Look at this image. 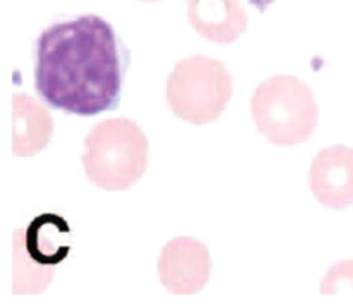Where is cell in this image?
I'll list each match as a JSON object with an SVG mask.
<instances>
[{
	"label": "cell",
	"mask_w": 353,
	"mask_h": 308,
	"mask_svg": "<svg viewBox=\"0 0 353 308\" xmlns=\"http://www.w3.org/2000/svg\"><path fill=\"white\" fill-rule=\"evenodd\" d=\"M33 59L34 90L52 109L93 117L119 107L130 52L100 16L48 26L34 41Z\"/></svg>",
	"instance_id": "6da1fadb"
},
{
	"label": "cell",
	"mask_w": 353,
	"mask_h": 308,
	"mask_svg": "<svg viewBox=\"0 0 353 308\" xmlns=\"http://www.w3.org/2000/svg\"><path fill=\"white\" fill-rule=\"evenodd\" d=\"M81 161L93 185L105 192H123L147 171L148 140L134 121L105 119L86 134Z\"/></svg>",
	"instance_id": "7a4b0ae2"
},
{
	"label": "cell",
	"mask_w": 353,
	"mask_h": 308,
	"mask_svg": "<svg viewBox=\"0 0 353 308\" xmlns=\"http://www.w3.org/2000/svg\"><path fill=\"white\" fill-rule=\"evenodd\" d=\"M257 130L278 147L305 143L319 121V109L309 86L295 76H272L252 96Z\"/></svg>",
	"instance_id": "3957f363"
},
{
	"label": "cell",
	"mask_w": 353,
	"mask_h": 308,
	"mask_svg": "<svg viewBox=\"0 0 353 308\" xmlns=\"http://www.w3.org/2000/svg\"><path fill=\"white\" fill-rule=\"evenodd\" d=\"M233 95V81L217 59L193 55L179 61L168 78L165 99L172 112L190 124L219 119Z\"/></svg>",
	"instance_id": "277c9868"
},
{
	"label": "cell",
	"mask_w": 353,
	"mask_h": 308,
	"mask_svg": "<svg viewBox=\"0 0 353 308\" xmlns=\"http://www.w3.org/2000/svg\"><path fill=\"white\" fill-rule=\"evenodd\" d=\"M71 227L57 214L34 217L30 226L14 233V286L16 295L43 293L57 265L71 251L65 236Z\"/></svg>",
	"instance_id": "5b68a950"
},
{
	"label": "cell",
	"mask_w": 353,
	"mask_h": 308,
	"mask_svg": "<svg viewBox=\"0 0 353 308\" xmlns=\"http://www.w3.org/2000/svg\"><path fill=\"white\" fill-rule=\"evenodd\" d=\"M212 258L203 243L181 236L169 241L157 262L159 279L174 295H193L209 283Z\"/></svg>",
	"instance_id": "8992f818"
},
{
	"label": "cell",
	"mask_w": 353,
	"mask_h": 308,
	"mask_svg": "<svg viewBox=\"0 0 353 308\" xmlns=\"http://www.w3.org/2000/svg\"><path fill=\"white\" fill-rule=\"evenodd\" d=\"M309 188L327 209L353 205V148L336 145L319 152L310 165Z\"/></svg>",
	"instance_id": "52a82bcc"
},
{
	"label": "cell",
	"mask_w": 353,
	"mask_h": 308,
	"mask_svg": "<svg viewBox=\"0 0 353 308\" xmlns=\"http://www.w3.org/2000/svg\"><path fill=\"white\" fill-rule=\"evenodd\" d=\"M188 23L214 43H233L247 30L248 16L240 0H188Z\"/></svg>",
	"instance_id": "ba28073f"
},
{
	"label": "cell",
	"mask_w": 353,
	"mask_h": 308,
	"mask_svg": "<svg viewBox=\"0 0 353 308\" xmlns=\"http://www.w3.org/2000/svg\"><path fill=\"white\" fill-rule=\"evenodd\" d=\"M12 152L17 157H33L52 140L54 121L48 110L26 93L12 99Z\"/></svg>",
	"instance_id": "9c48e42d"
},
{
	"label": "cell",
	"mask_w": 353,
	"mask_h": 308,
	"mask_svg": "<svg viewBox=\"0 0 353 308\" xmlns=\"http://www.w3.org/2000/svg\"><path fill=\"white\" fill-rule=\"evenodd\" d=\"M353 293V260L334 264L321 283V295H341Z\"/></svg>",
	"instance_id": "30bf717a"
},
{
	"label": "cell",
	"mask_w": 353,
	"mask_h": 308,
	"mask_svg": "<svg viewBox=\"0 0 353 308\" xmlns=\"http://www.w3.org/2000/svg\"><path fill=\"white\" fill-rule=\"evenodd\" d=\"M140 2H159V0H140Z\"/></svg>",
	"instance_id": "8fae6325"
}]
</instances>
